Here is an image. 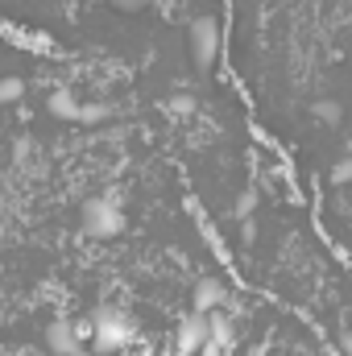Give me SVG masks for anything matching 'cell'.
I'll use <instances>...</instances> for the list:
<instances>
[{"label": "cell", "mask_w": 352, "mask_h": 356, "mask_svg": "<svg viewBox=\"0 0 352 356\" xmlns=\"http://www.w3.org/2000/svg\"><path fill=\"white\" fill-rule=\"evenodd\" d=\"M332 182H336V186L352 182V158H344V162H336V166H332Z\"/></svg>", "instance_id": "obj_13"}, {"label": "cell", "mask_w": 352, "mask_h": 356, "mask_svg": "<svg viewBox=\"0 0 352 356\" xmlns=\"http://www.w3.org/2000/svg\"><path fill=\"white\" fill-rule=\"evenodd\" d=\"M88 327H91V344H95V353H120V348H129L133 336H137L133 315H129L125 307H112V302L95 307V315H91Z\"/></svg>", "instance_id": "obj_1"}, {"label": "cell", "mask_w": 352, "mask_h": 356, "mask_svg": "<svg viewBox=\"0 0 352 356\" xmlns=\"http://www.w3.org/2000/svg\"><path fill=\"white\" fill-rule=\"evenodd\" d=\"M4 207H8V195H4V191H0V216H4Z\"/></svg>", "instance_id": "obj_19"}, {"label": "cell", "mask_w": 352, "mask_h": 356, "mask_svg": "<svg viewBox=\"0 0 352 356\" xmlns=\"http://www.w3.org/2000/svg\"><path fill=\"white\" fill-rule=\"evenodd\" d=\"M315 120H323V124H340V120H344L340 99H319V104H315Z\"/></svg>", "instance_id": "obj_9"}, {"label": "cell", "mask_w": 352, "mask_h": 356, "mask_svg": "<svg viewBox=\"0 0 352 356\" xmlns=\"http://www.w3.org/2000/svg\"><path fill=\"white\" fill-rule=\"evenodd\" d=\"M116 8H129V13H137V8H145V4H154V0H112Z\"/></svg>", "instance_id": "obj_16"}, {"label": "cell", "mask_w": 352, "mask_h": 356, "mask_svg": "<svg viewBox=\"0 0 352 356\" xmlns=\"http://www.w3.org/2000/svg\"><path fill=\"white\" fill-rule=\"evenodd\" d=\"M108 116H112V104H83L79 124H99V120H108Z\"/></svg>", "instance_id": "obj_10"}, {"label": "cell", "mask_w": 352, "mask_h": 356, "mask_svg": "<svg viewBox=\"0 0 352 356\" xmlns=\"http://www.w3.org/2000/svg\"><path fill=\"white\" fill-rule=\"evenodd\" d=\"M340 348H344V353L352 356V327H349V332H344V336H340Z\"/></svg>", "instance_id": "obj_18"}, {"label": "cell", "mask_w": 352, "mask_h": 356, "mask_svg": "<svg viewBox=\"0 0 352 356\" xmlns=\"http://www.w3.org/2000/svg\"><path fill=\"white\" fill-rule=\"evenodd\" d=\"M257 356H269V353H257Z\"/></svg>", "instance_id": "obj_21"}, {"label": "cell", "mask_w": 352, "mask_h": 356, "mask_svg": "<svg viewBox=\"0 0 352 356\" xmlns=\"http://www.w3.org/2000/svg\"><path fill=\"white\" fill-rule=\"evenodd\" d=\"M191 302H195V311H199V315H211V311H224L228 290H224V282H220V277H199V282H195Z\"/></svg>", "instance_id": "obj_6"}, {"label": "cell", "mask_w": 352, "mask_h": 356, "mask_svg": "<svg viewBox=\"0 0 352 356\" xmlns=\"http://www.w3.org/2000/svg\"><path fill=\"white\" fill-rule=\"evenodd\" d=\"M220 42H224V33H220V21L216 17H195L191 21V54H195V67L199 71H211L216 67Z\"/></svg>", "instance_id": "obj_3"}, {"label": "cell", "mask_w": 352, "mask_h": 356, "mask_svg": "<svg viewBox=\"0 0 352 356\" xmlns=\"http://www.w3.org/2000/svg\"><path fill=\"white\" fill-rule=\"evenodd\" d=\"M199 356H224V348H220V344H211V340H207V344H203V353Z\"/></svg>", "instance_id": "obj_17"}, {"label": "cell", "mask_w": 352, "mask_h": 356, "mask_svg": "<svg viewBox=\"0 0 352 356\" xmlns=\"http://www.w3.org/2000/svg\"><path fill=\"white\" fill-rule=\"evenodd\" d=\"M83 336H91V327L71 323V319H54L46 327V348L54 356H75V353H83Z\"/></svg>", "instance_id": "obj_4"}, {"label": "cell", "mask_w": 352, "mask_h": 356, "mask_svg": "<svg viewBox=\"0 0 352 356\" xmlns=\"http://www.w3.org/2000/svg\"><path fill=\"white\" fill-rule=\"evenodd\" d=\"M249 211H253V195H241V199H237V216H241V220H245V216H249Z\"/></svg>", "instance_id": "obj_15"}, {"label": "cell", "mask_w": 352, "mask_h": 356, "mask_svg": "<svg viewBox=\"0 0 352 356\" xmlns=\"http://www.w3.org/2000/svg\"><path fill=\"white\" fill-rule=\"evenodd\" d=\"M207 340L220 344L224 353L232 348V340H237V323H232L228 311H211V315H207Z\"/></svg>", "instance_id": "obj_8"}, {"label": "cell", "mask_w": 352, "mask_h": 356, "mask_svg": "<svg viewBox=\"0 0 352 356\" xmlns=\"http://www.w3.org/2000/svg\"><path fill=\"white\" fill-rule=\"evenodd\" d=\"M207 344V315L191 311L182 323H178V336H175V353L178 356H199Z\"/></svg>", "instance_id": "obj_5"}, {"label": "cell", "mask_w": 352, "mask_h": 356, "mask_svg": "<svg viewBox=\"0 0 352 356\" xmlns=\"http://www.w3.org/2000/svg\"><path fill=\"white\" fill-rule=\"evenodd\" d=\"M79 224H83V236L91 241H112L125 232V211L112 195H91L79 211Z\"/></svg>", "instance_id": "obj_2"}, {"label": "cell", "mask_w": 352, "mask_h": 356, "mask_svg": "<svg viewBox=\"0 0 352 356\" xmlns=\"http://www.w3.org/2000/svg\"><path fill=\"white\" fill-rule=\"evenodd\" d=\"M46 108H50L54 120H75V124H79V116H83V99L67 88L50 91V95H46Z\"/></svg>", "instance_id": "obj_7"}, {"label": "cell", "mask_w": 352, "mask_h": 356, "mask_svg": "<svg viewBox=\"0 0 352 356\" xmlns=\"http://www.w3.org/2000/svg\"><path fill=\"white\" fill-rule=\"evenodd\" d=\"M13 154H17V158H29V154H33V141H29V137H21V141L13 145Z\"/></svg>", "instance_id": "obj_14"}, {"label": "cell", "mask_w": 352, "mask_h": 356, "mask_svg": "<svg viewBox=\"0 0 352 356\" xmlns=\"http://www.w3.org/2000/svg\"><path fill=\"white\" fill-rule=\"evenodd\" d=\"M166 108H170L175 116H191V112H195V95L178 91V95H170V99H166Z\"/></svg>", "instance_id": "obj_12"}, {"label": "cell", "mask_w": 352, "mask_h": 356, "mask_svg": "<svg viewBox=\"0 0 352 356\" xmlns=\"http://www.w3.org/2000/svg\"><path fill=\"white\" fill-rule=\"evenodd\" d=\"M21 95H25V83L21 79H0V108L4 104H17Z\"/></svg>", "instance_id": "obj_11"}, {"label": "cell", "mask_w": 352, "mask_h": 356, "mask_svg": "<svg viewBox=\"0 0 352 356\" xmlns=\"http://www.w3.org/2000/svg\"><path fill=\"white\" fill-rule=\"evenodd\" d=\"M75 356H91V353H75Z\"/></svg>", "instance_id": "obj_20"}]
</instances>
